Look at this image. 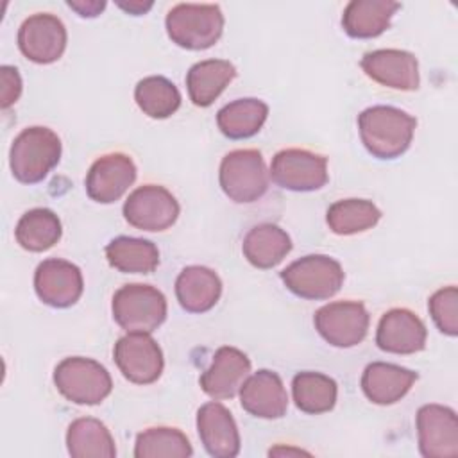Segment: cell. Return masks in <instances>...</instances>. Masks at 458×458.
Instances as JSON below:
<instances>
[{
  "mask_svg": "<svg viewBox=\"0 0 458 458\" xmlns=\"http://www.w3.org/2000/svg\"><path fill=\"white\" fill-rule=\"evenodd\" d=\"M417 120L392 106H372L360 113L358 129L365 148L377 159H395L411 143Z\"/></svg>",
  "mask_w": 458,
  "mask_h": 458,
  "instance_id": "cell-1",
  "label": "cell"
},
{
  "mask_svg": "<svg viewBox=\"0 0 458 458\" xmlns=\"http://www.w3.org/2000/svg\"><path fill=\"white\" fill-rule=\"evenodd\" d=\"M61 159L59 136L41 125L23 129L13 141L9 166L13 175L23 184L43 181Z\"/></svg>",
  "mask_w": 458,
  "mask_h": 458,
  "instance_id": "cell-2",
  "label": "cell"
},
{
  "mask_svg": "<svg viewBox=\"0 0 458 458\" xmlns=\"http://www.w3.org/2000/svg\"><path fill=\"white\" fill-rule=\"evenodd\" d=\"M168 38L188 50L213 47L224 30V14L216 4H177L165 20Z\"/></svg>",
  "mask_w": 458,
  "mask_h": 458,
  "instance_id": "cell-3",
  "label": "cell"
},
{
  "mask_svg": "<svg viewBox=\"0 0 458 458\" xmlns=\"http://www.w3.org/2000/svg\"><path fill=\"white\" fill-rule=\"evenodd\" d=\"M113 318L127 333H152L166 318L165 295L141 283L123 284L113 295Z\"/></svg>",
  "mask_w": 458,
  "mask_h": 458,
  "instance_id": "cell-4",
  "label": "cell"
},
{
  "mask_svg": "<svg viewBox=\"0 0 458 458\" xmlns=\"http://www.w3.org/2000/svg\"><path fill=\"white\" fill-rule=\"evenodd\" d=\"M281 279L297 297L322 301L333 297L344 284L342 265L326 254H310L290 263Z\"/></svg>",
  "mask_w": 458,
  "mask_h": 458,
  "instance_id": "cell-5",
  "label": "cell"
},
{
  "mask_svg": "<svg viewBox=\"0 0 458 458\" xmlns=\"http://www.w3.org/2000/svg\"><path fill=\"white\" fill-rule=\"evenodd\" d=\"M54 383L63 397L75 404H98L113 390V381L104 365L91 358L72 356L57 363Z\"/></svg>",
  "mask_w": 458,
  "mask_h": 458,
  "instance_id": "cell-6",
  "label": "cell"
},
{
  "mask_svg": "<svg viewBox=\"0 0 458 458\" xmlns=\"http://www.w3.org/2000/svg\"><path fill=\"white\" fill-rule=\"evenodd\" d=\"M218 181L224 193L238 202L250 204L261 199L268 188V172L259 150L238 148L224 156Z\"/></svg>",
  "mask_w": 458,
  "mask_h": 458,
  "instance_id": "cell-7",
  "label": "cell"
},
{
  "mask_svg": "<svg viewBox=\"0 0 458 458\" xmlns=\"http://www.w3.org/2000/svg\"><path fill=\"white\" fill-rule=\"evenodd\" d=\"M272 181L290 191H315L327 182V159L304 148H284L272 157Z\"/></svg>",
  "mask_w": 458,
  "mask_h": 458,
  "instance_id": "cell-8",
  "label": "cell"
},
{
  "mask_svg": "<svg viewBox=\"0 0 458 458\" xmlns=\"http://www.w3.org/2000/svg\"><path fill=\"white\" fill-rule=\"evenodd\" d=\"M315 329L335 347H354L369 331V311L361 302L338 301L322 306L315 317Z\"/></svg>",
  "mask_w": 458,
  "mask_h": 458,
  "instance_id": "cell-9",
  "label": "cell"
},
{
  "mask_svg": "<svg viewBox=\"0 0 458 458\" xmlns=\"http://www.w3.org/2000/svg\"><path fill=\"white\" fill-rule=\"evenodd\" d=\"M125 220L141 231H165L179 216V202L163 186L145 184L136 188L123 204Z\"/></svg>",
  "mask_w": 458,
  "mask_h": 458,
  "instance_id": "cell-10",
  "label": "cell"
},
{
  "mask_svg": "<svg viewBox=\"0 0 458 458\" xmlns=\"http://www.w3.org/2000/svg\"><path fill=\"white\" fill-rule=\"evenodd\" d=\"M113 354L123 377L136 385L157 381L165 367L161 347L148 333H127L118 338Z\"/></svg>",
  "mask_w": 458,
  "mask_h": 458,
  "instance_id": "cell-11",
  "label": "cell"
},
{
  "mask_svg": "<svg viewBox=\"0 0 458 458\" xmlns=\"http://www.w3.org/2000/svg\"><path fill=\"white\" fill-rule=\"evenodd\" d=\"M419 451L424 458L458 456V419L442 404H424L417 411Z\"/></svg>",
  "mask_w": 458,
  "mask_h": 458,
  "instance_id": "cell-12",
  "label": "cell"
},
{
  "mask_svg": "<svg viewBox=\"0 0 458 458\" xmlns=\"http://www.w3.org/2000/svg\"><path fill=\"white\" fill-rule=\"evenodd\" d=\"M18 47L32 63H55L66 48V27L50 13L32 14L18 30Z\"/></svg>",
  "mask_w": 458,
  "mask_h": 458,
  "instance_id": "cell-13",
  "label": "cell"
},
{
  "mask_svg": "<svg viewBox=\"0 0 458 458\" xmlns=\"http://www.w3.org/2000/svg\"><path fill=\"white\" fill-rule=\"evenodd\" d=\"M84 281L81 268L66 259L48 258L34 272L38 297L52 308H70L82 295Z\"/></svg>",
  "mask_w": 458,
  "mask_h": 458,
  "instance_id": "cell-14",
  "label": "cell"
},
{
  "mask_svg": "<svg viewBox=\"0 0 458 458\" xmlns=\"http://www.w3.org/2000/svg\"><path fill=\"white\" fill-rule=\"evenodd\" d=\"M136 181L134 161L122 152L98 157L86 175V193L100 204L116 202Z\"/></svg>",
  "mask_w": 458,
  "mask_h": 458,
  "instance_id": "cell-15",
  "label": "cell"
},
{
  "mask_svg": "<svg viewBox=\"0 0 458 458\" xmlns=\"http://www.w3.org/2000/svg\"><path fill=\"white\" fill-rule=\"evenodd\" d=\"M363 72L381 86L415 91L419 88V63L411 52L399 48H381L361 57Z\"/></svg>",
  "mask_w": 458,
  "mask_h": 458,
  "instance_id": "cell-16",
  "label": "cell"
},
{
  "mask_svg": "<svg viewBox=\"0 0 458 458\" xmlns=\"http://www.w3.org/2000/svg\"><path fill=\"white\" fill-rule=\"evenodd\" d=\"M250 376V360L236 347H220L211 365L200 376V386L204 394L213 399L234 397L245 379Z\"/></svg>",
  "mask_w": 458,
  "mask_h": 458,
  "instance_id": "cell-17",
  "label": "cell"
},
{
  "mask_svg": "<svg viewBox=\"0 0 458 458\" xmlns=\"http://www.w3.org/2000/svg\"><path fill=\"white\" fill-rule=\"evenodd\" d=\"M197 431L208 454L215 458H234L240 453L238 426L222 403L211 401L199 408Z\"/></svg>",
  "mask_w": 458,
  "mask_h": 458,
  "instance_id": "cell-18",
  "label": "cell"
},
{
  "mask_svg": "<svg viewBox=\"0 0 458 458\" xmlns=\"http://www.w3.org/2000/svg\"><path fill=\"white\" fill-rule=\"evenodd\" d=\"M428 331L424 322L406 308L386 311L376 331V344L392 354H413L424 349Z\"/></svg>",
  "mask_w": 458,
  "mask_h": 458,
  "instance_id": "cell-19",
  "label": "cell"
},
{
  "mask_svg": "<svg viewBox=\"0 0 458 458\" xmlns=\"http://www.w3.org/2000/svg\"><path fill=\"white\" fill-rule=\"evenodd\" d=\"M240 403L254 417L281 419L288 410V394L276 372L261 369L242 385Z\"/></svg>",
  "mask_w": 458,
  "mask_h": 458,
  "instance_id": "cell-20",
  "label": "cell"
},
{
  "mask_svg": "<svg viewBox=\"0 0 458 458\" xmlns=\"http://www.w3.org/2000/svg\"><path fill=\"white\" fill-rule=\"evenodd\" d=\"M417 381V372L385 361L369 363L361 376V390L369 401L374 404H394L401 401L413 383Z\"/></svg>",
  "mask_w": 458,
  "mask_h": 458,
  "instance_id": "cell-21",
  "label": "cell"
},
{
  "mask_svg": "<svg viewBox=\"0 0 458 458\" xmlns=\"http://www.w3.org/2000/svg\"><path fill=\"white\" fill-rule=\"evenodd\" d=\"M222 281L208 267L191 265L181 270L175 279V295L182 310L190 313L209 311L220 299Z\"/></svg>",
  "mask_w": 458,
  "mask_h": 458,
  "instance_id": "cell-22",
  "label": "cell"
},
{
  "mask_svg": "<svg viewBox=\"0 0 458 458\" xmlns=\"http://www.w3.org/2000/svg\"><path fill=\"white\" fill-rule=\"evenodd\" d=\"M399 7L401 4L392 0H352L344 9L342 27L351 38H376L388 29Z\"/></svg>",
  "mask_w": 458,
  "mask_h": 458,
  "instance_id": "cell-23",
  "label": "cell"
},
{
  "mask_svg": "<svg viewBox=\"0 0 458 458\" xmlns=\"http://www.w3.org/2000/svg\"><path fill=\"white\" fill-rule=\"evenodd\" d=\"M234 77L236 68L225 59H206L195 63L186 73L188 95L195 106L208 107Z\"/></svg>",
  "mask_w": 458,
  "mask_h": 458,
  "instance_id": "cell-24",
  "label": "cell"
},
{
  "mask_svg": "<svg viewBox=\"0 0 458 458\" xmlns=\"http://www.w3.org/2000/svg\"><path fill=\"white\" fill-rule=\"evenodd\" d=\"M242 250L247 261L256 268H272L292 250V240L288 233L276 224H258L245 234Z\"/></svg>",
  "mask_w": 458,
  "mask_h": 458,
  "instance_id": "cell-25",
  "label": "cell"
},
{
  "mask_svg": "<svg viewBox=\"0 0 458 458\" xmlns=\"http://www.w3.org/2000/svg\"><path fill=\"white\" fill-rule=\"evenodd\" d=\"M66 447L73 458H113L114 440L104 422L93 417H81L68 426Z\"/></svg>",
  "mask_w": 458,
  "mask_h": 458,
  "instance_id": "cell-26",
  "label": "cell"
},
{
  "mask_svg": "<svg viewBox=\"0 0 458 458\" xmlns=\"http://www.w3.org/2000/svg\"><path fill=\"white\" fill-rule=\"evenodd\" d=\"M109 265L123 274H150L159 265V250L150 240L118 236L106 245Z\"/></svg>",
  "mask_w": 458,
  "mask_h": 458,
  "instance_id": "cell-27",
  "label": "cell"
},
{
  "mask_svg": "<svg viewBox=\"0 0 458 458\" xmlns=\"http://www.w3.org/2000/svg\"><path fill=\"white\" fill-rule=\"evenodd\" d=\"M268 116V106L259 98H238L216 113V123L224 136L245 140L254 136Z\"/></svg>",
  "mask_w": 458,
  "mask_h": 458,
  "instance_id": "cell-28",
  "label": "cell"
},
{
  "mask_svg": "<svg viewBox=\"0 0 458 458\" xmlns=\"http://www.w3.org/2000/svg\"><path fill=\"white\" fill-rule=\"evenodd\" d=\"M61 231V220L52 209L34 208L21 215L16 224L14 236L25 250L43 252L59 242Z\"/></svg>",
  "mask_w": 458,
  "mask_h": 458,
  "instance_id": "cell-29",
  "label": "cell"
},
{
  "mask_svg": "<svg viewBox=\"0 0 458 458\" xmlns=\"http://www.w3.org/2000/svg\"><path fill=\"white\" fill-rule=\"evenodd\" d=\"M295 406L310 415H318L333 410L336 403V381L320 372H299L292 381Z\"/></svg>",
  "mask_w": 458,
  "mask_h": 458,
  "instance_id": "cell-30",
  "label": "cell"
},
{
  "mask_svg": "<svg viewBox=\"0 0 458 458\" xmlns=\"http://www.w3.org/2000/svg\"><path fill=\"white\" fill-rule=\"evenodd\" d=\"M381 218L379 208L365 199H344L329 206L326 220L335 234L349 236L374 227Z\"/></svg>",
  "mask_w": 458,
  "mask_h": 458,
  "instance_id": "cell-31",
  "label": "cell"
},
{
  "mask_svg": "<svg viewBox=\"0 0 458 458\" xmlns=\"http://www.w3.org/2000/svg\"><path fill=\"white\" fill-rule=\"evenodd\" d=\"M138 107L150 118H168L181 106V93L174 82L161 75L141 79L134 88Z\"/></svg>",
  "mask_w": 458,
  "mask_h": 458,
  "instance_id": "cell-32",
  "label": "cell"
},
{
  "mask_svg": "<svg viewBox=\"0 0 458 458\" xmlns=\"http://www.w3.org/2000/svg\"><path fill=\"white\" fill-rule=\"evenodd\" d=\"M193 454L188 437L177 428H148L136 437V458H188Z\"/></svg>",
  "mask_w": 458,
  "mask_h": 458,
  "instance_id": "cell-33",
  "label": "cell"
},
{
  "mask_svg": "<svg viewBox=\"0 0 458 458\" xmlns=\"http://www.w3.org/2000/svg\"><path fill=\"white\" fill-rule=\"evenodd\" d=\"M428 308L437 327L447 335H458V290L456 286H445L437 290L429 301Z\"/></svg>",
  "mask_w": 458,
  "mask_h": 458,
  "instance_id": "cell-34",
  "label": "cell"
},
{
  "mask_svg": "<svg viewBox=\"0 0 458 458\" xmlns=\"http://www.w3.org/2000/svg\"><path fill=\"white\" fill-rule=\"evenodd\" d=\"M0 79H2V93H0V104L4 109L11 107L21 95V77L14 66L4 64L0 68Z\"/></svg>",
  "mask_w": 458,
  "mask_h": 458,
  "instance_id": "cell-35",
  "label": "cell"
},
{
  "mask_svg": "<svg viewBox=\"0 0 458 458\" xmlns=\"http://www.w3.org/2000/svg\"><path fill=\"white\" fill-rule=\"evenodd\" d=\"M68 5L77 11L81 16H88V18H93L97 14H100V11L106 7V2H68Z\"/></svg>",
  "mask_w": 458,
  "mask_h": 458,
  "instance_id": "cell-36",
  "label": "cell"
},
{
  "mask_svg": "<svg viewBox=\"0 0 458 458\" xmlns=\"http://www.w3.org/2000/svg\"><path fill=\"white\" fill-rule=\"evenodd\" d=\"M118 7L138 16V14H145L152 7V2H118Z\"/></svg>",
  "mask_w": 458,
  "mask_h": 458,
  "instance_id": "cell-37",
  "label": "cell"
},
{
  "mask_svg": "<svg viewBox=\"0 0 458 458\" xmlns=\"http://www.w3.org/2000/svg\"><path fill=\"white\" fill-rule=\"evenodd\" d=\"M284 453L286 454H292V453L293 454H304V451H301V449H279V447L277 449H270V454H284Z\"/></svg>",
  "mask_w": 458,
  "mask_h": 458,
  "instance_id": "cell-38",
  "label": "cell"
}]
</instances>
